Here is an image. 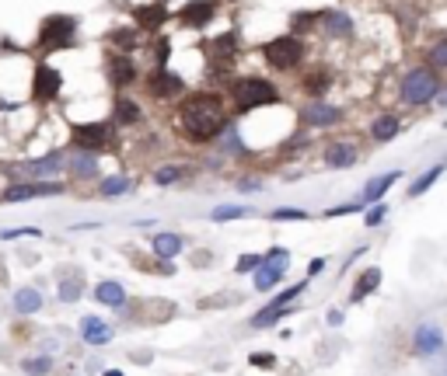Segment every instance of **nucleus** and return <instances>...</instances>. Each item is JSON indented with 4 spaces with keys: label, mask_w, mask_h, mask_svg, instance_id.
I'll return each mask as SVG.
<instances>
[{
    "label": "nucleus",
    "mask_w": 447,
    "mask_h": 376,
    "mask_svg": "<svg viewBox=\"0 0 447 376\" xmlns=\"http://www.w3.org/2000/svg\"><path fill=\"white\" fill-rule=\"evenodd\" d=\"M318 25H322L325 35H332V39H350V35H353V18H350L346 11H339V8L322 11V15H318Z\"/></svg>",
    "instance_id": "obj_15"
},
{
    "label": "nucleus",
    "mask_w": 447,
    "mask_h": 376,
    "mask_svg": "<svg viewBox=\"0 0 447 376\" xmlns=\"http://www.w3.org/2000/svg\"><path fill=\"white\" fill-rule=\"evenodd\" d=\"M39 306H42L39 289H29V286H25V289H18V293H15V310H18V313H36Z\"/></svg>",
    "instance_id": "obj_28"
},
{
    "label": "nucleus",
    "mask_w": 447,
    "mask_h": 376,
    "mask_svg": "<svg viewBox=\"0 0 447 376\" xmlns=\"http://www.w3.org/2000/svg\"><path fill=\"white\" fill-rule=\"evenodd\" d=\"M102 376H123V373H119V369H109V373H102Z\"/></svg>",
    "instance_id": "obj_51"
},
{
    "label": "nucleus",
    "mask_w": 447,
    "mask_h": 376,
    "mask_svg": "<svg viewBox=\"0 0 447 376\" xmlns=\"http://www.w3.org/2000/svg\"><path fill=\"white\" fill-rule=\"evenodd\" d=\"M147 84V95L150 98H157V101H168V98H178L182 91H185V84H182V77H175V74H168V67H154V74L143 81Z\"/></svg>",
    "instance_id": "obj_10"
},
{
    "label": "nucleus",
    "mask_w": 447,
    "mask_h": 376,
    "mask_svg": "<svg viewBox=\"0 0 447 376\" xmlns=\"http://www.w3.org/2000/svg\"><path fill=\"white\" fill-rule=\"evenodd\" d=\"M178 251H182V237H178V234H168V230H164V234L154 237V254H157V258L168 261V258H175Z\"/></svg>",
    "instance_id": "obj_25"
},
{
    "label": "nucleus",
    "mask_w": 447,
    "mask_h": 376,
    "mask_svg": "<svg viewBox=\"0 0 447 376\" xmlns=\"http://www.w3.org/2000/svg\"><path fill=\"white\" fill-rule=\"evenodd\" d=\"M60 91H63L60 70L49 67V63H39L36 74H32V98H36V101H56Z\"/></svg>",
    "instance_id": "obj_8"
},
{
    "label": "nucleus",
    "mask_w": 447,
    "mask_h": 376,
    "mask_svg": "<svg viewBox=\"0 0 447 376\" xmlns=\"http://www.w3.org/2000/svg\"><path fill=\"white\" fill-rule=\"evenodd\" d=\"M112 119H116L119 126H136V122L143 119V108H140L136 101H130V98H119V101H116Z\"/></svg>",
    "instance_id": "obj_24"
},
{
    "label": "nucleus",
    "mask_w": 447,
    "mask_h": 376,
    "mask_svg": "<svg viewBox=\"0 0 447 376\" xmlns=\"http://www.w3.org/2000/svg\"><path fill=\"white\" fill-rule=\"evenodd\" d=\"M304 289H308V282H297V286H287V289H283V293H280V296L273 300V306H287V303H294V300H297V296H301Z\"/></svg>",
    "instance_id": "obj_37"
},
{
    "label": "nucleus",
    "mask_w": 447,
    "mask_h": 376,
    "mask_svg": "<svg viewBox=\"0 0 447 376\" xmlns=\"http://www.w3.org/2000/svg\"><path fill=\"white\" fill-rule=\"evenodd\" d=\"M81 293H84V289H81V282H77V279H67V282H60V300H63V303H74V300H81Z\"/></svg>",
    "instance_id": "obj_36"
},
{
    "label": "nucleus",
    "mask_w": 447,
    "mask_h": 376,
    "mask_svg": "<svg viewBox=\"0 0 447 376\" xmlns=\"http://www.w3.org/2000/svg\"><path fill=\"white\" fill-rule=\"evenodd\" d=\"M412 348H416V355H440L444 352V331L437 324H419L412 334Z\"/></svg>",
    "instance_id": "obj_14"
},
{
    "label": "nucleus",
    "mask_w": 447,
    "mask_h": 376,
    "mask_svg": "<svg viewBox=\"0 0 447 376\" xmlns=\"http://www.w3.org/2000/svg\"><path fill=\"white\" fill-rule=\"evenodd\" d=\"M444 171H447V164H433V167H426V171H423V174H419V178H416V181L409 185V199H419L423 192H430V188L437 185V178H440Z\"/></svg>",
    "instance_id": "obj_23"
},
{
    "label": "nucleus",
    "mask_w": 447,
    "mask_h": 376,
    "mask_svg": "<svg viewBox=\"0 0 447 376\" xmlns=\"http://www.w3.org/2000/svg\"><path fill=\"white\" fill-rule=\"evenodd\" d=\"M437 373H440V376H447V355H444V366H440Z\"/></svg>",
    "instance_id": "obj_50"
},
{
    "label": "nucleus",
    "mask_w": 447,
    "mask_h": 376,
    "mask_svg": "<svg viewBox=\"0 0 447 376\" xmlns=\"http://www.w3.org/2000/svg\"><path fill=\"white\" fill-rule=\"evenodd\" d=\"M444 81H440V70L433 67H412L405 70V77L398 81V101L405 108H423L430 101H437Z\"/></svg>",
    "instance_id": "obj_2"
},
{
    "label": "nucleus",
    "mask_w": 447,
    "mask_h": 376,
    "mask_svg": "<svg viewBox=\"0 0 447 376\" xmlns=\"http://www.w3.org/2000/svg\"><path fill=\"white\" fill-rule=\"evenodd\" d=\"M39 49L42 53H53V49H67L77 42V18L70 15H49L42 25H39Z\"/></svg>",
    "instance_id": "obj_5"
},
{
    "label": "nucleus",
    "mask_w": 447,
    "mask_h": 376,
    "mask_svg": "<svg viewBox=\"0 0 447 376\" xmlns=\"http://www.w3.org/2000/svg\"><path fill=\"white\" fill-rule=\"evenodd\" d=\"M133 185H130V178H123V174H112V178H105L102 185H98V192L102 195H126Z\"/></svg>",
    "instance_id": "obj_31"
},
{
    "label": "nucleus",
    "mask_w": 447,
    "mask_h": 376,
    "mask_svg": "<svg viewBox=\"0 0 447 376\" xmlns=\"http://www.w3.org/2000/svg\"><path fill=\"white\" fill-rule=\"evenodd\" d=\"M112 42L123 46V49H133V46H136V35H133L130 28H119V32H112Z\"/></svg>",
    "instance_id": "obj_40"
},
{
    "label": "nucleus",
    "mask_w": 447,
    "mask_h": 376,
    "mask_svg": "<svg viewBox=\"0 0 447 376\" xmlns=\"http://www.w3.org/2000/svg\"><path fill=\"white\" fill-rule=\"evenodd\" d=\"M133 22L143 32H157L168 22V8H161V4H140V8H133Z\"/></svg>",
    "instance_id": "obj_18"
},
{
    "label": "nucleus",
    "mask_w": 447,
    "mask_h": 376,
    "mask_svg": "<svg viewBox=\"0 0 447 376\" xmlns=\"http://www.w3.org/2000/svg\"><path fill=\"white\" fill-rule=\"evenodd\" d=\"M22 369H25L29 376H46V373L53 369V359H49V355H36V359H25Z\"/></svg>",
    "instance_id": "obj_33"
},
{
    "label": "nucleus",
    "mask_w": 447,
    "mask_h": 376,
    "mask_svg": "<svg viewBox=\"0 0 447 376\" xmlns=\"http://www.w3.org/2000/svg\"><path fill=\"white\" fill-rule=\"evenodd\" d=\"M259 265H262V258H259V254H242V261L235 265V272H242V275H245V272H256Z\"/></svg>",
    "instance_id": "obj_41"
},
{
    "label": "nucleus",
    "mask_w": 447,
    "mask_h": 376,
    "mask_svg": "<svg viewBox=\"0 0 447 376\" xmlns=\"http://www.w3.org/2000/svg\"><path fill=\"white\" fill-rule=\"evenodd\" d=\"M70 136H74V147L91 150V154H105L116 147V126L112 122H77L70 129Z\"/></svg>",
    "instance_id": "obj_6"
},
{
    "label": "nucleus",
    "mask_w": 447,
    "mask_h": 376,
    "mask_svg": "<svg viewBox=\"0 0 447 376\" xmlns=\"http://www.w3.org/2000/svg\"><path fill=\"white\" fill-rule=\"evenodd\" d=\"M325 88H329V74H311V77H304V91H311L315 98L325 95Z\"/></svg>",
    "instance_id": "obj_34"
},
{
    "label": "nucleus",
    "mask_w": 447,
    "mask_h": 376,
    "mask_svg": "<svg viewBox=\"0 0 447 376\" xmlns=\"http://www.w3.org/2000/svg\"><path fill=\"white\" fill-rule=\"evenodd\" d=\"M168 56H171V42H168V39H161V42H157V49H154V63H157V67H164V63H168Z\"/></svg>",
    "instance_id": "obj_44"
},
{
    "label": "nucleus",
    "mask_w": 447,
    "mask_h": 376,
    "mask_svg": "<svg viewBox=\"0 0 447 376\" xmlns=\"http://www.w3.org/2000/svg\"><path fill=\"white\" fill-rule=\"evenodd\" d=\"M228 126H231V112L224 108L220 95L203 91V95H189L178 105V129L192 143H210L220 133H228Z\"/></svg>",
    "instance_id": "obj_1"
},
{
    "label": "nucleus",
    "mask_w": 447,
    "mask_h": 376,
    "mask_svg": "<svg viewBox=\"0 0 447 376\" xmlns=\"http://www.w3.org/2000/svg\"><path fill=\"white\" fill-rule=\"evenodd\" d=\"M398 129H402V119H398L395 112H384V115H377V119L370 122V140H374V143H388V140L398 136Z\"/></svg>",
    "instance_id": "obj_20"
},
{
    "label": "nucleus",
    "mask_w": 447,
    "mask_h": 376,
    "mask_svg": "<svg viewBox=\"0 0 447 376\" xmlns=\"http://www.w3.org/2000/svg\"><path fill=\"white\" fill-rule=\"evenodd\" d=\"M398 178H402V171H388V174H377V178H370V181L363 185V192H360V202H363V206H374V202H381V199L388 195V188H391Z\"/></svg>",
    "instance_id": "obj_17"
},
{
    "label": "nucleus",
    "mask_w": 447,
    "mask_h": 376,
    "mask_svg": "<svg viewBox=\"0 0 447 376\" xmlns=\"http://www.w3.org/2000/svg\"><path fill=\"white\" fill-rule=\"evenodd\" d=\"M63 167H67V154L63 150H53V154H46L39 161H29L22 171H25V178H56Z\"/></svg>",
    "instance_id": "obj_13"
},
{
    "label": "nucleus",
    "mask_w": 447,
    "mask_h": 376,
    "mask_svg": "<svg viewBox=\"0 0 447 376\" xmlns=\"http://www.w3.org/2000/svg\"><path fill=\"white\" fill-rule=\"evenodd\" d=\"M329 324L339 327V324H343V310H329Z\"/></svg>",
    "instance_id": "obj_47"
},
{
    "label": "nucleus",
    "mask_w": 447,
    "mask_h": 376,
    "mask_svg": "<svg viewBox=\"0 0 447 376\" xmlns=\"http://www.w3.org/2000/svg\"><path fill=\"white\" fill-rule=\"evenodd\" d=\"M109 77H112L116 88H130L136 81V63L130 56H112L109 60Z\"/></svg>",
    "instance_id": "obj_21"
},
{
    "label": "nucleus",
    "mask_w": 447,
    "mask_h": 376,
    "mask_svg": "<svg viewBox=\"0 0 447 376\" xmlns=\"http://www.w3.org/2000/svg\"><path fill=\"white\" fill-rule=\"evenodd\" d=\"M325 164H329V167H336V171L353 167V164H356V147H353V143H346V140L329 143V147H325Z\"/></svg>",
    "instance_id": "obj_19"
},
{
    "label": "nucleus",
    "mask_w": 447,
    "mask_h": 376,
    "mask_svg": "<svg viewBox=\"0 0 447 376\" xmlns=\"http://www.w3.org/2000/svg\"><path fill=\"white\" fill-rule=\"evenodd\" d=\"M367 206L363 202H346V206H332V209H325V216H350V213H363Z\"/></svg>",
    "instance_id": "obj_38"
},
{
    "label": "nucleus",
    "mask_w": 447,
    "mask_h": 376,
    "mask_svg": "<svg viewBox=\"0 0 447 376\" xmlns=\"http://www.w3.org/2000/svg\"><path fill=\"white\" fill-rule=\"evenodd\" d=\"M426 67H433V70H447V35H444V39H437V42L426 49Z\"/></svg>",
    "instance_id": "obj_30"
},
{
    "label": "nucleus",
    "mask_w": 447,
    "mask_h": 376,
    "mask_svg": "<svg viewBox=\"0 0 447 376\" xmlns=\"http://www.w3.org/2000/svg\"><path fill=\"white\" fill-rule=\"evenodd\" d=\"M231 101H235V108H238L242 115H249V112H256V108L276 105V101H280V91H276V84L266 81V77H242V81L231 84Z\"/></svg>",
    "instance_id": "obj_3"
},
{
    "label": "nucleus",
    "mask_w": 447,
    "mask_h": 376,
    "mask_svg": "<svg viewBox=\"0 0 447 376\" xmlns=\"http://www.w3.org/2000/svg\"><path fill=\"white\" fill-rule=\"evenodd\" d=\"M322 268H325V258H315V261H311V268H308V272H311V275H318V272H322Z\"/></svg>",
    "instance_id": "obj_48"
},
{
    "label": "nucleus",
    "mask_w": 447,
    "mask_h": 376,
    "mask_svg": "<svg viewBox=\"0 0 447 376\" xmlns=\"http://www.w3.org/2000/svg\"><path fill=\"white\" fill-rule=\"evenodd\" d=\"M213 15H217V0H189L178 11V22L185 28H203L206 22H213Z\"/></svg>",
    "instance_id": "obj_12"
},
{
    "label": "nucleus",
    "mask_w": 447,
    "mask_h": 376,
    "mask_svg": "<svg viewBox=\"0 0 447 376\" xmlns=\"http://www.w3.org/2000/svg\"><path fill=\"white\" fill-rule=\"evenodd\" d=\"M81 338L88 345H109L112 341V327L102 320V317H84L81 320Z\"/></svg>",
    "instance_id": "obj_22"
},
{
    "label": "nucleus",
    "mask_w": 447,
    "mask_h": 376,
    "mask_svg": "<svg viewBox=\"0 0 447 376\" xmlns=\"http://www.w3.org/2000/svg\"><path fill=\"white\" fill-rule=\"evenodd\" d=\"M238 188H242V192H259L262 185H259V181H238Z\"/></svg>",
    "instance_id": "obj_46"
},
{
    "label": "nucleus",
    "mask_w": 447,
    "mask_h": 376,
    "mask_svg": "<svg viewBox=\"0 0 447 376\" xmlns=\"http://www.w3.org/2000/svg\"><path fill=\"white\" fill-rule=\"evenodd\" d=\"M262 60L273 67V70H280V74H287V70H297L301 63H304V42L290 32V35H276V39H269L266 46H262Z\"/></svg>",
    "instance_id": "obj_4"
},
{
    "label": "nucleus",
    "mask_w": 447,
    "mask_h": 376,
    "mask_svg": "<svg viewBox=\"0 0 447 376\" xmlns=\"http://www.w3.org/2000/svg\"><path fill=\"white\" fill-rule=\"evenodd\" d=\"M301 119L308 126H315V129H329V126H339L343 122V108H336L329 101H308L301 108Z\"/></svg>",
    "instance_id": "obj_11"
},
{
    "label": "nucleus",
    "mask_w": 447,
    "mask_h": 376,
    "mask_svg": "<svg viewBox=\"0 0 447 376\" xmlns=\"http://www.w3.org/2000/svg\"><path fill=\"white\" fill-rule=\"evenodd\" d=\"M63 185L60 181H22V185H11L0 192V202H25V199H49V195H60Z\"/></svg>",
    "instance_id": "obj_9"
},
{
    "label": "nucleus",
    "mask_w": 447,
    "mask_h": 376,
    "mask_svg": "<svg viewBox=\"0 0 447 376\" xmlns=\"http://www.w3.org/2000/svg\"><path fill=\"white\" fill-rule=\"evenodd\" d=\"M67 171L74 174V178H98V154H91V150H74L70 157H67Z\"/></svg>",
    "instance_id": "obj_16"
},
{
    "label": "nucleus",
    "mask_w": 447,
    "mask_h": 376,
    "mask_svg": "<svg viewBox=\"0 0 447 376\" xmlns=\"http://www.w3.org/2000/svg\"><path fill=\"white\" fill-rule=\"evenodd\" d=\"M0 237H4V240H15V237H42V230H36V227H18V230H4Z\"/></svg>",
    "instance_id": "obj_42"
},
{
    "label": "nucleus",
    "mask_w": 447,
    "mask_h": 376,
    "mask_svg": "<svg viewBox=\"0 0 447 376\" xmlns=\"http://www.w3.org/2000/svg\"><path fill=\"white\" fill-rule=\"evenodd\" d=\"M252 366H273V355L269 352H259V355H252Z\"/></svg>",
    "instance_id": "obj_45"
},
{
    "label": "nucleus",
    "mask_w": 447,
    "mask_h": 376,
    "mask_svg": "<svg viewBox=\"0 0 447 376\" xmlns=\"http://www.w3.org/2000/svg\"><path fill=\"white\" fill-rule=\"evenodd\" d=\"M377 286H381V268H367V272L356 279V289H353V303H360L363 296H370Z\"/></svg>",
    "instance_id": "obj_26"
},
{
    "label": "nucleus",
    "mask_w": 447,
    "mask_h": 376,
    "mask_svg": "<svg viewBox=\"0 0 447 376\" xmlns=\"http://www.w3.org/2000/svg\"><path fill=\"white\" fill-rule=\"evenodd\" d=\"M287 268H290V251H287V247H273V251L262 258V265L256 268V289H273V286L283 279Z\"/></svg>",
    "instance_id": "obj_7"
},
{
    "label": "nucleus",
    "mask_w": 447,
    "mask_h": 376,
    "mask_svg": "<svg viewBox=\"0 0 447 376\" xmlns=\"http://www.w3.org/2000/svg\"><path fill=\"white\" fill-rule=\"evenodd\" d=\"M95 296H98V303H105V306H123V303H126V289H123L119 282H102V286L95 289Z\"/></svg>",
    "instance_id": "obj_27"
},
{
    "label": "nucleus",
    "mask_w": 447,
    "mask_h": 376,
    "mask_svg": "<svg viewBox=\"0 0 447 376\" xmlns=\"http://www.w3.org/2000/svg\"><path fill=\"white\" fill-rule=\"evenodd\" d=\"M384 216H388V206H384V202H374V206L367 209V216H363V220H367V227H377Z\"/></svg>",
    "instance_id": "obj_39"
},
{
    "label": "nucleus",
    "mask_w": 447,
    "mask_h": 376,
    "mask_svg": "<svg viewBox=\"0 0 447 376\" xmlns=\"http://www.w3.org/2000/svg\"><path fill=\"white\" fill-rule=\"evenodd\" d=\"M178 178H182V167H175V164H168V167H157V171H154V181H157V185H175Z\"/></svg>",
    "instance_id": "obj_35"
},
{
    "label": "nucleus",
    "mask_w": 447,
    "mask_h": 376,
    "mask_svg": "<svg viewBox=\"0 0 447 376\" xmlns=\"http://www.w3.org/2000/svg\"><path fill=\"white\" fill-rule=\"evenodd\" d=\"M287 313H294V310H290V303H287V306H273V303H269L266 310H259V313L252 317V327H269V324H276V320H280V317H287Z\"/></svg>",
    "instance_id": "obj_29"
},
{
    "label": "nucleus",
    "mask_w": 447,
    "mask_h": 376,
    "mask_svg": "<svg viewBox=\"0 0 447 376\" xmlns=\"http://www.w3.org/2000/svg\"><path fill=\"white\" fill-rule=\"evenodd\" d=\"M437 105H440V108H447V84L440 88V95H437Z\"/></svg>",
    "instance_id": "obj_49"
},
{
    "label": "nucleus",
    "mask_w": 447,
    "mask_h": 376,
    "mask_svg": "<svg viewBox=\"0 0 447 376\" xmlns=\"http://www.w3.org/2000/svg\"><path fill=\"white\" fill-rule=\"evenodd\" d=\"M252 209L249 206H217L213 213H210V220L213 223H224V220H242V216H249Z\"/></svg>",
    "instance_id": "obj_32"
},
{
    "label": "nucleus",
    "mask_w": 447,
    "mask_h": 376,
    "mask_svg": "<svg viewBox=\"0 0 447 376\" xmlns=\"http://www.w3.org/2000/svg\"><path fill=\"white\" fill-rule=\"evenodd\" d=\"M269 216H273L276 223H280V220H308V213H304V209H273Z\"/></svg>",
    "instance_id": "obj_43"
}]
</instances>
